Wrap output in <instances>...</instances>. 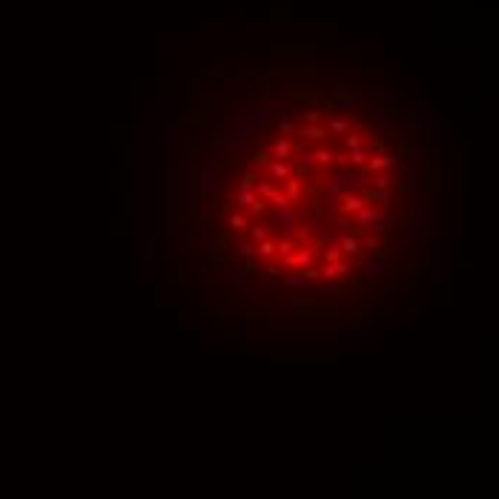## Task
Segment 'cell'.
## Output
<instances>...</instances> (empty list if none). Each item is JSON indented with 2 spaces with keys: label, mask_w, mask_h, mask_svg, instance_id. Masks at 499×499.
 I'll return each mask as SVG.
<instances>
[{
  "label": "cell",
  "mask_w": 499,
  "mask_h": 499,
  "mask_svg": "<svg viewBox=\"0 0 499 499\" xmlns=\"http://www.w3.org/2000/svg\"><path fill=\"white\" fill-rule=\"evenodd\" d=\"M175 221H178V204H175V172H167V235H175Z\"/></svg>",
  "instance_id": "cell-1"
},
{
  "label": "cell",
  "mask_w": 499,
  "mask_h": 499,
  "mask_svg": "<svg viewBox=\"0 0 499 499\" xmlns=\"http://www.w3.org/2000/svg\"><path fill=\"white\" fill-rule=\"evenodd\" d=\"M215 189H218V170H215V164L204 161L201 164V175H198V195L210 198Z\"/></svg>",
  "instance_id": "cell-2"
},
{
  "label": "cell",
  "mask_w": 499,
  "mask_h": 499,
  "mask_svg": "<svg viewBox=\"0 0 499 499\" xmlns=\"http://www.w3.org/2000/svg\"><path fill=\"white\" fill-rule=\"evenodd\" d=\"M298 221H302V215H298V210H295L293 204L276 210V227H278V232H281L284 238H290V235H293V230L298 227Z\"/></svg>",
  "instance_id": "cell-3"
},
{
  "label": "cell",
  "mask_w": 499,
  "mask_h": 499,
  "mask_svg": "<svg viewBox=\"0 0 499 499\" xmlns=\"http://www.w3.org/2000/svg\"><path fill=\"white\" fill-rule=\"evenodd\" d=\"M428 227H430L428 207L413 210V215H410V221H408V235H410V238H425V235H428Z\"/></svg>",
  "instance_id": "cell-4"
},
{
  "label": "cell",
  "mask_w": 499,
  "mask_h": 499,
  "mask_svg": "<svg viewBox=\"0 0 499 499\" xmlns=\"http://www.w3.org/2000/svg\"><path fill=\"white\" fill-rule=\"evenodd\" d=\"M405 170H408V178H405V189L408 192H419L422 189V170H419V152L410 149V158L405 164Z\"/></svg>",
  "instance_id": "cell-5"
},
{
  "label": "cell",
  "mask_w": 499,
  "mask_h": 499,
  "mask_svg": "<svg viewBox=\"0 0 499 499\" xmlns=\"http://www.w3.org/2000/svg\"><path fill=\"white\" fill-rule=\"evenodd\" d=\"M356 215V227H362V230H367V232H382V221H379V213H376L373 207H362L359 213H353Z\"/></svg>",
  "instance_id": "cell-6"
},
{
  "label": "cell",
  "mask_w": 499,
  "mask_h": 499,
  "mask_svg": "<svg viewBox=\"0 0 499 499\" xmlns=\"http://www.w3.org/2000/svg\"><path fill=\"white\" fill-rule=\"evenodd\" d=\"M384 270V259H373V256H365V259L359 261V281H370L376 278L379 273Z\"/></svg>",
  "instance_id": "cell-7"
},
{
  "label": "cell",
  "mask_w": 499,
  "mask_h": 499,
  "mask_svg": "<svg viewBox=\"0 0 499 499\" xmlns=\"http://www.w3.org/2000/svg\"><path fill=\"white\" fill-rule=\"evenodd\" d=\"M393 164H396V155H387V152H382V155H370L367 164H365V172H370V175H376V172H390Z\"/></svg>",
  "instance_id": "cell-8"
},
{
  "label": "cell",
  "mask_w": 499,
  "mask_h": 499,
  "mask_svg": "<svg viewBox=\"0 0 499 499\" xmlns=\"http://www.w3.org/2000/svg\"><path fill=\"white\" fill-rule=\"evenodd\" d=\"M339 201H341V215H350V213H359L362 207L367 204L365 198L359 195V192H350V189H344L339 195Z\"/></svg>",
  "instance_id": "cell-9"
},
{
  "label": "cell",
  "mask_w": 499,
  "mask_h": 499,
  "mask_svg": "<svg viewBox=\"0 0 499 499\" xmlns=\"http://www.w3.org/2000/svg\"><path fill=\"white\" fill-rule=\"evenodd\" d=\"M439 259H442V244L433 241V244H430V270H428L430 284H439V281H442V264H439Z\"/></svg>",
  "instance_id": "cell-10"
},
{
  "label": "cell",
  "mask_w": 499,
  "mask_h": 499,
  "mask_svg": "<svg viewBox=\"0 0 499 499\" xmlns=\"http://www.w3.org/2000/svg\"><path fill=\"white\" fill-rule=\"evenodd\" d=\"M319 259V247L316 244H307V247H302L298 253H295V267H313V261Z\"/></svg>",
  "instance_id": "cell-11"
},
{
  "label": "cell",
  "mask_w": 499,
  "mask_h": 499,
  "mask_svg": "<svg viewBox=\"0 0 499 499\" xmlns=\"http://www.w3.org/2000/svg\"><path fill=\"white\" fill-rule=\"evenodd\" d=\"M267 170H270V178L276 181V184H278V181H287L290 175H293L290 164H287V161H276V158H273V161L267 164Z\"/></svg>",
  "instance_id": "cell-12"
},
{
  "label": "cell",
  "mask_w": 499,
  "mask_h": 499,
  "mask_svg": "<svg viewBox=\"0 0 499 499\" xmlns=\"http://www.w3.org/2000/svg\"><path fill=\"white\" fill-rule=\"evenodd\" d=\"M278 189H281V187H278L276 181H261L259 178L256 184H253V192H256V198H261V201H270Z\"/></svg>",
  "instance_id": "cell-13"
},
{
  "label": "cell",
  "mask_w": 499,
  "mask_h": 499,
  "mask_svg": "<svg viewBox=\"0 0 499 499\" xmlns=\"http://www.w3.org/2000/svg\"><path fill=\"white\" fill-rule=\"evenodd\" d=\"M218 278H221V281H227V284H238V287H244L249 276L244 273V267H230V270H224V273H221Z\"/></svg>",
  "instance_id": "cell-14"
},
{
  "label": "cell",
  "mask_w": 499,
  "mask_h": 499,
  "mask_svg": "<svg viewBox=\"0 0 499 499\" xmlns=\"http://www.w3.org/2000/svg\"><path fill=\"white\" fill-rule=\"evenodd\" d=\"M313 161L327 167V164H344L347 158H344V155H339V152H333V149H319V152H313Z\"/></svg>",
  "instance_id": "cell-15"
},
{
  "label": "cell",
  "mask_w": 499,
  "mask_h": 499,
  "mask_svg": "<svg viewBox=\"0 0 499 499\" xmlns=\"http://www.w3.org/2000/svg\"><path fill=\"white\" fill-rule=\"evenodd\" d=\"M284 195L290 198V204H298V201H302V181L290 175V178L284 181Z\"/></svg>",
  "instance_id": "cell-16"
},
{
  "label": "cell",
  "mask_w": 499,
  "mask_h": 499,
  "mask_svg": "<svg viewBox=\"0 0 499 499\" xmlns=\"http://www.w3.org/2000/svg\"><path fill=\"white\" fill-rule=\"evenodd\" d=\"M281 284H284V290H310V281H304L302 273H287Z\"/></svg>",
  "instance_id": "cell-17"
},
{
  "label": "cell",
  "mask_w": 499,
  "mask_h": 499,
  "mask_svg": "<svg viewBox=\"0 0 499 499\" xmlns=\"http://www.w3.org/2000/svg\"><path fill=\"white\" fill-rule=\"evenodd\" d=\"M213 316H215V319H224V321H241V319H247V313L235 310V307H215Z\"/></svg>",
  "instance_id": "cell-18"
},
{
  "label": "cell",
  "mask_w": 499,
  "mask_h": 499,
  "mask_svg": "<svg viewBox=\"0 0 499 499\" xmlns=\"http://www.w3.org/2000/svg\"><path fill=\"white\" fill-rule=\"evenodd\" d=\"M213 210L215 207L210 204V198H201V204H198V224L201 227H213Z\"/></svg>",
  "instance_id": "cell-19"
},
{
  "label": "cell",
  "mask_w": 499,
  "mask_h": 499,
  "mask_svg": "<svg viewBox=\"0 0 499 499\" xmlns=\"http://www.w3.org/2000/svg\"><path fill=\"white\" fill-rule=\"evenodd\" d=\"M295 132L302 135V138H313V141H321V138L327 135V129H324V126H319V124H304L302 129H295Z\"/></svg>",
  "instance_id": "cell-20"
},
{
  "label": "cell",
  "mask_w": 499,
  "mask_h": 499,
  "mask_svg": "<svg viewBox=\"0 0 499 499\" xmlns=\"http://www.w3.org/2000/svg\"><path fill=\"white\" fill-rule=\"evenodd\" d=\"M270 155H273L276 161H287L290 155H293V149H290V141H287V138H278V141L273 143V152H270Z\"/></svg>",
  "instance_id": "cell-21"
},
{
  "label": "cell",
  "mask_w": 499,
  "mask_h": 499,
  "mask_svg": "<svg viewBox=\"0 0 499 499\" xmlns=\"http://www.w3.org/2000/svg\"><path fill=\"white\" fill-rule=\"evenodd\" d=\"M256 256H259V259H276V241H273V238H264V241H259V244H256Z\"/></svg>",
  "instance_id": "cell-22"
},
{
  "label": "cell",
  "mask_w": 499,
  "mask_h": 499,
  "mask_svg": "<svg viewBox=\"0 0 499 499\" xmlns=\"http://www.w3.org/2000/svg\"><path fill=\"white\" fill-rule=\"evenodd\" d=\"M227 227H230V230H235V232H241V230H247V227H249V218L244 213H230V215H227Z\"/></svg>",
  "instance_id": "cell-23"
},
{
  "label": "cell",
  "mask_w": 499,
  "mask_h": 499,
  "mask_svg": "<svg viewBox=\"0 0 499 499\" xmlns=\"http://www.w3.org/2000/svg\"><path fill=\"white\" fill-rule=\"evenodd\" d=\"M339 249H341V256H356L362 247H359V238H356V235H344V238L339 241Z\"/></svg>",
  "instance_id": "cell-24"
},
{
  "label": "cell",
  "mask_w": 499,
  "mask_h": 499,
  "mask_svg": "<svg viewBox=\"0 0 499 499\" xmlns=\"http://www.w3.org/2000/svg\"><path fill=\"white\" fill-rule=\"evenodd\" d=\"M235 249L241 259H256V244L249 238H235Z\"/></svg>",
  "instance_id": "cell-25"
},
{
  "label": "cell",
  "mask_w": 499,
  "mask_h": 499,
  "mask_svg": "<svg viewBox=\"0 0 499 499\" xmlns=\"http://www.w3.org/2000/svg\"><path fill=\"white\" fill-rule=\"evenodd\" d=\"M273 161V155L264 149H256L253 152V172H259V170H267V164Z\"/></svg>",
  "instance_id": "cell-26"
},
{
  "label": "cell",
  "mask_w": 499,
  "mask_h": 499,
  "mask_svg": "<svg viewBox=\"0 0 499 499\" xmlns=\"http://www.w3.org/2000/svg\"><path fill=\"white\" fill-rule=\"evenodd\" d=\"M313 235H316V224H313V221H298V232H295V238L304 244V241H310Z\"/></svg>",
  "instance_id": "cell-27"
},
{
  "label": "cell",
  "mask_w": 499,
  "mask_h": 499,
  "mask_svg": "<svg viewBox=\"0 0 499 499\" xmlns=\"http://www.w3.org/2000/svg\"><path fill=\"white\" fill-rule=\"evenodd\" d=\"M327 132H333V135L350 132V121H347V118H330V124H327Z\"/></svg>",
  "instance_id": "cell-28"
},
{
  "label": "cell",
  "mask_w": 499,
  "mask_h": 499,
  "mask_svg": "<svg viewBox=\"0 0 499 499\" xmlns=\"http://www.w3.org/2000/svg\"><path fill=\"white\" fill-rule=\"evenodd\" d=\"M370 184H373V189H390L393 178H390V172H376L373 178H370Z\"/></svg>",
  "instance_id": "cell-29"
},
{
  "label": "cell",
  "mask_w": 499,
  "mask_h": 499,
  "mask_svg": "<svg viewBox=\"0 0 499 499\" xmlns=\"http://www.w3.org/2000/svg\"><path fill=\"white\" fill-rule=\"evenodd\" d=\"M256 181H259V175H256V172H244V175L238 178V189H232V192H249Z\"/></svg>",
  "instance_id": "cell-30"
},
{
  "label": "cell",
  "mask_w": 499,
  "mask_h": 499,
  "mask_svg": "<svg viewBox=\"0 0 499 499\" xmlns=\"http://www.w3.org/2000/svg\"><path fill=\"white\" fill-rule=\"evenodd\" d=\"M359 247L365 249L367 256H376V249H379V238L370 232V235H365V238H359Z\"/></svg>",
  "instance_id": "cell-31"
},
{
  "label": "cell",
  "mask_w": 499,
  "mask_h": 499,
  "mask_svg": "<svg viewBox=\"0 0 499 499\" xmlns=\"http://www.w3.org/2000/svg\"><path fill=\"white\" fill-rule=\"evenodd\" d=\"M367 201H379L382 207H390V189H370Z\"/></svg>",
  "instance_id": "cell-32"
},
{
  "label": "cell",
  "mask_w": 499,
  "mask_h": 499,
  "mask_svg": "<svg viewBox=\"0 0 499 499\" xmlns=\"http://www.w3.org/2000/svg\"><path fill=\"white\" fill-rule=\"evenodd\" d=\"M350 164H353V170H359V172H362V170H365V164H367V152L365 149H353V152H350Z\"/></svg>",
  "instance_id": "cell-33"
},
{
  "label": "cell",
  "mask_w": 499,
  "mask_h": 499,
  "mask_svg": "<svg viewBox=\"0 0 499 499\" xmlns=\"http://www.w3.org/2000/svg\"><path fill=\"white\" fill-rule=\"evenodd\" d=\"M336 230H339V238H344V235H353V224H350V215H339V218H336Z\"/></svg>",
  "instance_id": "cell-34"
},
{
  "label": "cell",
  "mask_w": 499,
  "mask_h": 499,
  "mask_svg": "<svg viewBox=\"0 0 499 499\" xmlns=\"http://www.w3.org/2000/svg\"><path fill=\"white\" fill-rule=\"evenodd\" d=\"M264 238H270V232L264 230V227H259V224H256V227L249 224V241H253V244H259V241H264Z\"/></svg>",
  "instance_id": "cell-35"
},
{
  "label": "cell",
  "mask_w": 499,
  "mask_h": 499,
  "mask_svg": "<svg viewBox=\"0 0 499 499\" xmlns=\"http://www.w3.org/2000/svg\"><path fill=\"white\" fill-rule=\"evenodd\" d=\"M232 201H235V207H249L253 201H256V192H253V189H249V192H235Z\"/></svg>",
  "instance_id": "cell-36"
},
{
  "label": "cell",
  "mask_w": 499,
  "mask_h": 499,
  "mask_svg": "<svg viewBox=\"0 0 499 499\" xmlns=\"http://www.w3.org/2000/svg\"><path fill=\"white\" fill-rule=\"evenodd\" d=\"M287 253H295V241L281 238V241L276 244V256H287Z\"/></svg>",
  "instance_id": "cell-37"
},
{
  "label": "cell",
  "mask_w": 499,
  "mask_h": 499,
  "mask_svg": "<svg viewBox=\"0 0 499 499\" xmlns=\"http://www.w3.org/2000/svg\"><path fill=\"white\" fill-rule=\"evenodd\" d=\"M143 259H146V264L152 267V261H155V241L146 235V241H143Z\"/></svg>",
  "instance_id": "cell-38"
},
{
  "label": "cell",
  "mask_w": 499,
  "mask_h": 499,
  "mask_svg": "<svg viewBox=\"0 0 499 499\" xmlns=\"http://www.w3.org/2000/svg\"><path fill=\"white\" fill-rule=\"evenodd\" d=\"M278 126H281V132H287V135H293V132H295V124L290 121V112H284V115L278 118Z\"/></svg>",
  "instance_id": "cell-39"
},
{
  "label": "cell",
  "mask_w": 499,
  "mask_h": 499,
  "mask_svg": "<svg viewBox=\"0 0 499 499\" xmlns=\"http://www.w3.org/2000/svg\"><path fill=\"white\" fill-rule=\"evenodd\" d=\"M267 204H273V207H276V210H281V207H290V198H287L284 192H281V189H278V192H276V195H273V198H270Z\"/></svg>",
  "instance_id": "cell-40"
},
{
  "label": "cell",
  "mask_w": 499,
  "mask_h": 499,
  "mask_svg": "<svg viewBox=\"0 0 499 499\" xmlns=\"http://www.w3.org/2000/svg\"><path fill=\"white\" fill-rule=\"evenodd\" d=\"M336 261H341V249L339 247L324 249V264H336Z\"/></svg>",
  "instance_id": "cell-41"
},
{
  "label": "cell",
  "mask_w": 499,
  "mask_h": 499,
  "mask_svg": "<svg viewBox=\"0 0 499 499\" xmlns=\"http://www.w3.org/2000/svg\"><path fill=\"white\" fill-rule=\"evenodd\" d=\"M249 213H253V215H264V213H267V201H261V198H256V201L249 204Z\"/></svg>",
  "instance_id": "cell-42"
},
{
  "label": "cell",
  "mask_w": 499,
  "mask_h": 499,
  "mask_svg": "<svg viewBox=\"0 0 499 499\" xmlns=\"http://www.w3.org/2000/svg\"><path fill=\"white\" fill-rule=\"evenodd\" d=\"M218 336H221V339H230V341H244V333H241V330H221Z\"/></svg>",
  "instance_id": "cell-43"
},
{
  "label": "cell",
  "mask_w": 499,
  "mask_h": 499,
  "mask_svg": "<svg viewBox=\"0 0 499 499\" xmlns=\"http://www.w3.org/2000/svg\"><path fill=\"white\" fill-rule=\"evenodd\" d=\"M399 293H402V287H399V284H387V287H384V298H387V307H390V302H393V298H396Z\"/></svg>",
  "instance_id": "cell-44"
},
{
  "label": "cell",
  "mask_w": 499,
  "mask_h": 499,
  "mask_svg": "<svg viewBox=\"0 0 499 499\" xmlns=\"http://www.w3.org/2000/svg\"><path fill=\"white\" fill-rule=\"evenodd\" d=\"M350 273H353V270H350V264H347V261H344V259H341V261H336V276H350Z\"/></svg>",
  "instance_id": "cell-45"
},
{
  "label": "cell",
  "mask_w": 499,
  "mask_h": 499,
  "mask_svg": "<svg viewBox=\"0 0 499 499\" xmlns=\"http://www.w3.org/2000/svg\"><path fill=\"white\" fill-rule=\"evenodd\" d=\"M244 273H247V276L259 273V261H256V259H244Z\"/></svg>",
  "instance_id": "cell-46"
},
{
  "label": "cell",
  "mask_w": 499,
  "mask_h": 499,
  "mask_svg": "<svg viewBox=\"0 0 499 499\" xmlns=\"http://www.w3.org/2000/svg\"><path fill=\"white\" fill-rule=\"evenodd\" d=\"M213 249H215V238H201V253L204 256H210Z\"/></svg>",
  "instance_id": "cell-47"
},
{
  "label": "cell",
  "mask_w": 499,
  "mask_h": 499,
  "mask_svg": "<svg viewBox=\"0 0 499 499\" xmlns=\"http://www.w3.org/2000/svg\"><path fill=\"white\" fill-rule=\"evenodd\" d=\"M281 264H284V270H295V253H287V256H281Z\"/></svg>",
  "instance_id": "cell-48"
},
{
  "label": "cell",
  "mask_w": 499,
  "mask_h": 499,
  "mask_svg": "<svg viewBox=\"0 0 499 499\" xmlns=\"http://www.w3.org/2000/svg\"><path fill=\"white\" fill-rule=\"evenodd\" d=\"M304 118H307V124H319L321 112H319V109H307V112H304Z\"/></svg>",
  "instance_id": "cell-49"
},
{
  "label": "cell",
  "mask_w": 499,
  "mask_h": 499,
  "mask_svg": "<svg viewBox=\"0 0 499 499\" xmlns=\"http://www.w3.org/2000/svg\"><path fill=\"white\" fill-rule=\"evenodd\" d=\"M339 104H341V107H344V109H353V112H356V109H359V104H356V101H353V98H347V95H341V101H339Z\"/></svg>",
  "instance_id": "cell-50"
},
{
  "label": "cell",
  "mask_w": 499,
  "mask_h": 499,
  "mask_svg": "<svg viewBox=\"0 0 499 499\" xmlns=\"http://www.w3.org/2000/svg\"><path fill=\"white\" fill-rule=\"evenodd\" d=\"M302 276H304V281H313V278H319V270L316 267H304Z\"/></svg>",
  "instance_id": "cell-51"
},
{
  "label": "cell",
  "mask_w": 499,
  "mask_h": 499,
  "mask_svg": "<svg viewBox=\"0 0 499 499\" xmlns=\"http://www.w3.org/2000/svg\"><path fill=\"white\" fill-rule=\"evenodd\" d=\"M347 146L350 149H362V138L359 135H347Z\"/></svg>",
  "instance_id": "cell-52"
},
{
  "label": "cell",
  "mask_w": 499,
  "mask_h": 499,
  "mask_svg": "<svg viewBox=\"0 0 499 499\" xmlns=\"http://www.w3.org/2000/svg\"><path fill=\"white\" fill-rule=\"evenodd\" d=\"M339 235H330V238H327V247H339Z\"/></svg>",
  "instance_id": "cell-53"
}]
</instances>
